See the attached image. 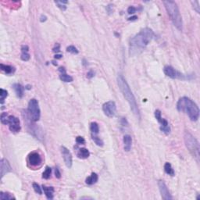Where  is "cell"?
<instances>
[{"instance_id": "cell-1", "label": "cell", "mask_w": 200, "mask_h": 200, "mask_svg": "<svg viewBox=\"0 0 200 200\" xmlns=\"http://www.w3.org/2000/svg\"><path fill=\"white\" fill-rule=\"evenodd\" d=\"M154 33L152 29L145 27L141 30L135 36L130 40V55H138L142 53L153 39Z\"/></svg>"}, {"instance_id": "cell-2", "label": "cell", "mask_w": 200, "mask_h": 200, "mask_svg": "<svg viewBox=\"0 0 200 200\" xmlns=\"http://www.w3.org/2000/svg\"><path fill=\"white\" fill-rule=\"evenodd\" d=\"M117 84H118V86H119L120 90L123 94V96L127 100V102L128 103L134 115L137 118L140 119V111H139V109H138L135 97V95H133V93L131 92V88H130V86L127 82L126 79L124 78V76L121 74H119L118 76H117Z\"/></svg>"}, {"instance_id": "cell-3", "label": "cell", "mask_w": 200, "mask_h": 200, "mask_svg": "<svg viewBox=\"0 0 200 200\" xmlns=\"http://www.w3.org/2000/svg\"><path fill=\"white\" fill-rule=\"evenodd\" d=\"M177 109L179 112L188 115L192 121H197L199 117V109L197 104L188 97L181 98L177 103Z\"/></svg>"}, {"instance_id": "cell-4", "label": "cell", "mask_w": 200, "mask_h": 200, "mask_svg": "<svg viewBox=\"0 0 200 200\" xmlns=\"http://www.w3.org/2000/svg\"><path fill=\"white\" fill-rule=\"evenodd\" d=\"M163 3L174 26L176 27L179 31H182L183 21H182V17L181 16L180 10H179L177 3L171 0H166V1H163Z\"/></svg>"}, {"instance_id": "cell-5", "label": "cell", "mask_w": 200, "mask_h": 200, "mask_svg": "<svg viewBox=\"0 0 200 200\" xmlns=\"http://www.w3.org/2000/svg\"><path fill=\"white\" fill-rule=\"evenodd\" d=\"M184 138H185V143L187 149L190 152L191 154L199 162V144L198 142V141L188 131L185 132Z\"/></svg>"}, {"instance_id": "cell-6", "label": "cell", "mask_w": 200, "mask_h": 200, "mask_svg": "<svg viewBox=\"0 0 200 200\" xmlns=\"http://www.w3.org/2000/svg\"><path fill=\"white\" fill-rule=\"evenodd\" d=\"M28 113L30 118L33 122L39 120L41 117V111L38 100L35 99H31L28 103Z\"/></svg>"}, {"instance_id": "cell-7", "label": "cell", "mask_w": 200, "mask_h": 200, "mask_svg": "<svg viewBox=\"0 0 200 200\" xmlns=\"http://www.w3.org/2000/svg\"><path fill=\"white\" fill-rule=\"evenodd\" d=\"M164 74L167 77H169L172 79H179V80H189V76H187L185 74H181V72L177 71L171 66H166L163 68Z\"/></svg>"}, {"instance_id": "cell-8", "label": "cell", "mask_w": 200, "mask_h": 200, "mask_svg": "<svg viewBox=\"0 0 200 200\" xmlns=\"http://www.w3.org/2000/svg\"><path fill=\"white\" fill-rule=\"evenodd\" d=\"M155 117L156 119L157 120V121L160 124V131L163 132L164 134H166V135H169L170 133V127L169 123H168L167 120L162 117L160 110H156Z\"/></svg>"}, {"instance_id": "cell-9", "label": "cell", "mask_w": 200, "mask_h": 200, "mask_svg": "<svg viewBox=\"0 0 200 200\" xmlns=\"http://www.w3.org/2000/svg\"><path fill=\"white\" fill-rule=\"evenodd\" d=\"M103 110L106 116L108 117H113L116 114L117 106L113 101H108L103 106Z\"/></svg>"}, {"instance_id": "cell-10", "label": "cell", "mask_w": 200, "mask_h": 200, "mask_svg": "<svg viewBox=\"0 0 200 200\" xmlns=\"http://www.w3.org/2000/svg\"><path fill=\"white\" fill-rule=\"evenodd\" d=\"M7 124H9V128L13 133H17L21 129L20 124V120L17 117L12 116V115L9 116Z\"/></svg>"}, {"instance_id": "cell-11", "label": "cell", "mask_w": 200, "mask_h": 200, "mask_svg": "<svg viewBox=\"0 0 200 200\" xmlns=\"http://www.w3.org/2000/svg\"><path fill=\"white\" fill-rule=\"evenodd\" d=\"M158 187H159V189H160V192L161 194V197L162 199L165 200H171L173 199V197L171 196V194L170 193V191L167 188V185L163 181H158Z\"/></svg>"}, {"instance_id": "cell-12", "label": "cell", "mask_w": 200, "mask_h": 200, "mask_svg": "<svg viewBox=\"0 0 200 200\" xmlns=\"http://www.w3.org/2000/svg\"><path fill=\"white\" fill-rule=\"evenodd\" d=\"M61 153H62L63 158L66 166L68 168H70L72 167V163H73L71 153L70 152L67 148L65 146H61Z\"/></svg>"}, {"instance_id": "cell-13", "label": "cell", "mask_w": 200, "mask_h": 200, "mask_svg": "<svg viewBox=\"0 0 200 200\" xmlns=\"http://www.w3.org/2000/svg\"><path fill=\"white\" fill-rule=\"evenodd\" d=\"M12 171L11 167H10V163L6 159L3 158L0 161V174H1V178H3L4 175Z\"/></svg>"}, {"instance_id": "cell-14", "label": "cell", "mask_w": 200, "mask_h": 200, "mask_svg": "<svg viewBox=\"0 0 200 200\" xmlns=\"http://www.w3.org/2000/svg\"><path fill=\"white\" fill-rule=\"evenodd\" d=\"M28 162L33 167H37L40 165L42 163V157L40 154L37 152H32L30 153L28 156Z\"/></svg>"}, {"instance_id": "cell-15", "label": "cell", "mask_w": 200, "mask_h": 200, "mask_svg": "<svg viewBox=\"0 0 200 200\" xmlns=\"http://www.w3.org/2000/svg\"><path fill=\"white\" fill-rule=\"evenodd\" d=\"M59 71L60 72V78L61 81H63V82H66V83H69V82H72L73 81V80H74L73 77L70 75H68L66 73V70L63 67H60L59 68Z\"/></svg>"}, {"instance_id": "cell-16", "label": "cell", "mask_w": 200, "mask_h": 200, "mask_svg": "<svg viewBox=\"0 0 200 200\" xmlns=\"http://www.w3.org/2000/svg\"><path fill=\"white\" fill-rule=\"evenodd\" d=\"M132 146V138L131 135H126L124 137V151L129 152L131 149Z\"/></svg>"}, {"instance_id": "cell-17", "label": "cell", "mask_w": 200, "mask_h": 200, "mask_svg": "<svg viewBox=\"0 0 200 200\" xmlns=\"http://www.w3.org/2000/svg\"><path fill=\"white\" fill-rule=\"evenodd\" d=\"M30 58H31V56L29 54V47L27 45H22L20 59L23 61H28Z\"/></svg>"}, {"instance_id": "cell-18", "label": "cell", "mask_w": 200, "mask_h": 200, "mask_svg": "<svg viewBox=\"0 0 200 200\" xmlns=\"http://www.w3.org/2000/svg\"><path fill=\"white\" fill-rule=\"evenodd\" d=\"M13 88L14 89L15 93L18 98L21 99L23 96H24V88L23 86L20 85V84H14L13 85Z\"/></svg>"}, {"instance_id": "cell-19", "label": "cell", "mask_w": 200, "mask_h": 200, "mask_svg": "<svg viewBox=\"0 0 200 200\" xmlns=\"http://www.w3.org/2000/svg\"><path fill=\"white\" fill-rule=\"evenodd\" d=\"M42 189L48 199H53V193H54V191H55L54 190V188L53 187H48V186L43 185Z\"/></svg>"}, {"instance_id": "cell-20", "label": "cell", "mask_w": 200, "mask_h": 200, "mask_svg": "<svg viewBox=\"0 0 200 200\" xmlns=\"http://www.w3.org/2000/svg\"><path fill=\"white\" fill-rule=\"evenodd\" d=\"M98 179H99V177H98V174H95V173H92L91 174L90 176L88 177L85 180V183L88 185H92L94 184H95L98 181Z\"/></svg>"}, {"instance_id": "cell-21", "label": "cell", "mask_w": 200, "mask_h": 200, "mask_svg": "<svg viewBox=\"0 0 200 200\" xmlns=\"http://www.w3.org/2000/svg\"><path fill=\"white\" fill-rule=\"evenodd\" d=\"M90 156V153L87 149L85 148H81L80 149L77 153V156H78L80 159H87V158L89 157Z\"/></svg>"}, {"instance_id": "cell-22", "label": "cell", "mask_w": 200, "mask_h": 200, "mask_svg": "<svg viewBox=\"0 0 200 200\" xmlns=\"http://www.w3.org/2000/svg\"><path fill=\"white\" fill-rule=\"evenodd\" d=\"M0 67H1V70L5 72L6 74H12L15 71L14 67H12V66H10V65H4L2 63L0 65Z\"/></svg>"}, {"instance_id": "cell-23", "label": "cell", "mask_w": 200, "mask_h": 200, "mask_svg": "<svg viewBox=\"0 0 200 200\" xmlns=\"http://www.w3.org/2000/svg\"><path fill=\"white\" fill-rule=\"evenodd\" d=\"M90 130L92 135H98V134L99 133V124H98L96 122H92V123H91Z\"/></svg>"}, {"instance_id": "cell-24", "label": "cell", "mask_w": 200, "mask_h": 200, "mask_svg": "<svg viewBox=\"0 0 200 200\" xmlns=\"http://www.w3.org/2000/svg\"><path fill=\"white\" fill-rule=\"evenodd\" d=\"M164 170L167 174L170 176H174V170L170 163H166L164 164Z\"/></svg>"}, {"instance_id": "cell-25", "label": "cell", "mask_w": 200, "mask_h": 200, "mask_svg": "<svg viewBox=\"0 0 200 200\" xmlns=\"http://www.w3.org/2000/svg\"><path fill=\"white\" fill-rule=\"evenodd\" d=\"M0 199L1 200H8V199H15V198L10 193L3 192H1L0 193Z\"/></svg>"}, {"instance_id": "cell-26", "label": "cell", "mask_w": 200, "mask_h": 200, "mask_svg": "<svg viewBox=\"0 0 200 200\" xmlns=\"http://www.w3.org/2000/svg\"><path fill=\"white\" fill-rule=\"evenodd\" d=\"M56 5L58 7L60 8V10L63 11H65L67 10V4L68 3L67 1H56L55 2Z\"/></svg>"}, {"instance_id": "cell-27", "label": "cell", "mask_w": 200, "mask_h": 200, "mask_svg": "<svg viewBox=\"0 0 200 200\" xmlns=\"http://www.w3.org/2000/svg\"><path fill=\"white\" fill-rule=\"evenodd\" d=\"M92 140L94 141V142H95L98 146L103 147V145H104V143H103V141L102 140V139H101L99 136L92 135Z\"/></svg>"}, {"instance_id": "cell-28", "label": "cell", "mask_w": 200, "mask_h": 200, "mask_svg": "<svg viewBox=\"0 0 200 200\" xmlns=\"http://www.w3.org/2000/svg\"><path fill=\"white\" fill-rule=\"evenodd\" d=\"M8 96V92L6 90H4L3 88H1L0 90V102H1V104H3L4 102H5L6 98Z\"/></svg>"}, {"instance_id": "cell-29", "label": "cell", "mask_w": 200, "mask_h": 200, "mask_svg": "<svg viewBox=\"0 0 200 200\" xmlns=\"http://www.w3.org/2000/svg\"><path fill=\"white\" fill-rule=\"evenodd\" d=\"M51 174H52V169L49 167H46L45 171L42 173V177L44 179H49L51 177Z\"/></svg>"}, {"instance_id": "cell-30", "label": "cell", "mask_w": 200, "mask_h": 200, "mask_svg": "<svg viewBox=\"0 0 200 200\" xmlns=\"http://www.w3.org/2000/svg\"><path fill=\"white\" fill-rule=\"evenodd\" d=\"M191 4L192 5V7L194 10L196 11L197 13H200V6H199V2L195 0V1H191Z\"/></svg>"}, {"instance_id": "cell-31", "label": "cell", "mask_w": 200, "mask_h": 200, "mask_svg": "<svg viewBox=\"0 0 200 200\" xmlns=\"http://www.w3.org/2000/svg\"><path fill=\"white\" fill-rule=\"evenodd\" d=\"M9 116L10 115L8 114L7 113H3L2 114H1V123L3 124H5V125H6V124H8V119H9Z\"/></svg>"}, {"instance_id": "cell-32", "label": "cell", "mask_w": 200, "mask_h": 200, "mask_svg": "<svg viewBox=\"0 0 200 200\" xmlns=\"http://www.w3.org/2000/svg\"><path fill=\"white\" fill-rule=\"evenodd\" d=\"M67 51L68 53H72V54H77L78 53V50L74 45H70V46H68L67 48Z\"/></svg>"}, {"instance_id": "cell-33", "label": "cell", "mask_w": 200, "mask_h": 200, "mask_svg": "<svg viewBox=\"0 0 200 200\" xmlns=\"http://www.w3.org/2000/svg\"><path fill=\"white\" fill-rule=\"evenodd\" d=\"M32 186H33L34 190H35V192L36 193H38L39 195H42V188L39 186V185H38L37 183H33Z\"/></svg>"}, {"instance_id": "cell-34", "label": "cell", "mask_w": 200, "mask_h": 200, "mask_svg": "<svg viewBox=\"0 0 200 200\" xmlns=\"http://www.w3.org/2000/svg\"><path fill=\"white\" fill-rule=\"evenodd\" d=\"M76 142L78 144V145H84L85 143V140L83 137L81 136H77L76 138Z\"/></svg>"}, {"instance_id": "cell-35", "label": "cell", "mask_w": 200, "mask_h": 200, "mask_svg": "<svg viewBox=\"0 0 200 200\" xmlns=\"http://www.w3.org/2000/svg\"><path fill=\"white\" fill-rule=\"evenodd\" d=\"M136 10H137V9L135 7L129 6L128 9H127V13H128V14H134L136 12Z\"/></svg>"}, {"instance_id": "cell-36", "label": "cell", "mask_w": 200, "mask_h": 200, "mask_svg": "<svg viewBox=\"0 0 200 200\" xmlns=\"http://www.w3.org/2000/svg\"><path fill=\"white\" fill-rule=\"evenodd\" d=\"M55 175L56 177V178H60V177H61V173H60V169H59L58 167H56Z\"/></svg>"}, {"instance_id": "cell-37", "label": "cell", "mask_w": 200, "mask_h": 200, "mask_svg": "<svg viewBox=\"0 0 200 200\" xmlns=\"http://www.w3.org/2000/svg\"><path fill=\"white\" fill-rule=\"evenodd\" d=\"M94 76H95V73H94L93 70H90V71L88 72V74H87V77H88V78H92V77H93Z\"/></svg>"}, {"instance_id": "cell-38", "label": "cell", "mask_w": 200, "mask_h": 200, "mask_svg": "<svg viewBox=\"0 0 200 200\" xmlns=\"http://www.w3.org/2000/svg\"><path fill=\"white\" fill-rule=\"evenodd\" d=\"M60 45H59V44H56V45H55V47L53 48V51L54 53H58V52H60Z\"/></svg>"}, {"instance_id": "cell-39", "label": "cell", "mask_w": 200, "mask_h": 200, "mask_svg": "<svg viewBox=\"0 0 200 200\" xmlns=\"http://www.w3.org/2000/svg\"><path fill=\"white\" fill-rule=\"evenodd\" d=\"M106 10H107V12L109 13H113L112 5H109L108 6H106Z\"/></svg>"}, {"instance_id": "cell-40", "label": "cell", "mask_w": 200, "mask_h": 200, "mask_svg": "<svg viewBox=\"0 0 200 200\" xmlns=\"http://www.w3.org/2000/svg\"><path fill=\"white\" fill-rule=\"evenodd\" d=\"M46 20H47V17H46V16H45V15H42L40 17V21L41 22H45L46 21Z\"/></svg>"}, {"instance_id": "cell-41", "label": "cell", "mask_w": 200, "mask_h": 200, "mask_svg": "<svg viewBox=\"0 0 200 200\" xmlns=\"http://www.w3.org/2000/svg\"><path fill=\"white\" fill-rule=\"evenodd\" d=\"M137 19H138V17H137V16H134V17H130V18H128V20L133 21V20H136Z\"/></svg>"}, {"instance_id": "cell-42", "label": "cell", "mask_w": 200, "mask_h": 200, "mask_svg": "<svg viewBox=\"0 0 200 200\" xmlns=\"http://www.w3.org/2000/svg\"><path fill=\"white\" fill-rule=\"evenodd\" d=\"M62 56H63L62 55H60V54H56V55L54 57H55V59H61V58H62Z\"/></svg>"}, {"instance_id": "cell-43", "label": "cell", "mask_w": 200, "mask_h": 200, "mask_svg": "<svg viewBox=\"0 0 200 200\" xmlns=\"http://www.w3.org/2000/svg\"><path fill=\"white\" fill-rule=\"evenodd\" d=\"M31 86H30V85H27L26 86V89H27V90H29V89H31Z\"/></svg>"}]
</instances>
